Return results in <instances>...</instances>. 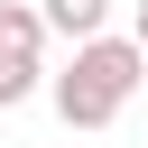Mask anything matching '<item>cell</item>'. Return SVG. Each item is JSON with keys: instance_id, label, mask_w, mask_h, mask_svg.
<instances>
[{"instance_id": "1", "label": "cell", "mask_w": 148, "mask_h": 148, "mask_svg": "<svg viewBox=\"0 0 148 148\" xmlns=\"http://www.w3.org/2000/svg\"><path fill=\"white\" fill-rule=\"evenodd\" d=\"M139 74H148V56H139L130 37H83L74 65L56 74V111H65V130H111V120L130 111Z\"/></svg>"}, {"instance_id": "2", "label": "cell", "mask_w": 148, "mask_h": 148, "mask_svg": "<svg viewBox=\"0 0 148 148\" xmlns=\"http://www.w3.org/2000/svg\"><path fill=\"white\" fill-rule=\"evenodd\" d=\"M102 18H111V0H37V28L46 37H102Z\"/></svg>"}, {"instance_id": "3", "label": "cell", "mask_w": 148, "mask_h": 148, "mask_svg": "<svg viewBox=\"0 0 148 148\" xmlns=\"http://www.w3.org/2000/svg\"><path fill=\"white\" fill-rule=\"evenodd\" d=\"M37 46H46L37 9L28 0H0V65H37Z\"/></svg>"}, {"instance_id": "4", "label": "cell", "mask_w": 148, "mask_h": 148, "mask_svg": "<svg viewBox=\"0 0 148 148\" xmlns=\"http://www.w3.org/2000/svg\"><path fill=\"white\" fill-rule=\"evenodd\" d=\"M28 92H37V65H0V111H18Z\"/></svg>"}, {"instance_id": "5", "label": "cell", "mask_w": 148, "mask_h": 148, "mask_svg": "<svg viewBox=\"0 0 148 148\" xmlns=\"http://www.w3.org/2000/svg\"><path fill=\"white\" fill-rule=\"evenodd\" d=\"M130 46H139V56H148V0H139V18H130Z\"/></svg>"}]
</instances>
